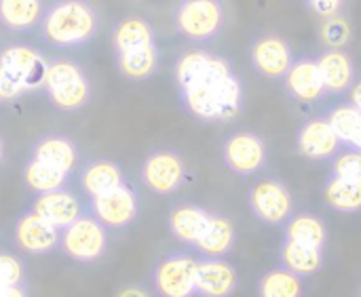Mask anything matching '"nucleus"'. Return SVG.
Returning a JSON list of instances; mask_svg holds the SVG:
<instances>
[{"label":"nucleus","instance_id":"32","mask_svg":"<svg viewBox=\"0 0 361 297\" xmlns=\"http://www.w3.org/2000/svg\"><path fill=\"white\" fill-rule=\"evenodd\" d=\"M319 38L326 49H347L353 38V27L343 13L324 17L319 25Z\"/></svg>","mask_w":361,"mask_h":297},{"label":"nucleus","instance_id":"21","mask_svg":"<svg viewBox=\"0 0 361 297\" xmlns=\"http://www.w3.org/2000/svg\"><path fill=\"white\" fill-rule=\"evenodd\" d=\"M44 15L42 0H0V23L17 34L32 32Z\"/></svg>","mask_w":361,"mask_h":297},{"label":"nucleus","instance_id":"39","mask_svg":"<svg viewBox=\"0 0 361 297\" xmlns=\"http://www.w3.org/2000/svg\"><path fill=\"white\" fill-rule=\"evenodd\" d=\"M4 163V137H2V133H0V165Z\"/></svg>","mask_w":361,"mask_h":297},{"label":"nucleus","instance_id":"19","mask_svg":"<svg viewBox=\"0 0 361 297\" xmlns=\"http://www.w3.org/2000/svg\"><path fill=\"white\" fill-rule=\"evenodd\" d=\"M209 217H212V213L205 207L195 205V203H182L171 209V213L167 217V226L176 241L195 247L197 241L201 239V234L205 232Z\"/></svg>","mask_w":361,"mask_h":297},{"label":"nucleus","instance_id":"38","mask_svg":"<svg viewBox=\"0 0 361 297\" xmlns=\"http://www.w3.org/2000/svg\"><path fill=\"white\" fill-rule=\"evenodd\" d=\"M351 103L361 110V80H355L353 87H351Z\"/></svg>","mask_w":361,"mask_h":297},{"label":"nucleus","instance_id":"37","mask_svg":"<svg viewBox=\"0 0 361 297\" xmlns=\"http://www.w3.org/2000/svg\"><path fill=\"white\" fill-rule=\"evenodd\" d=\"M0 297H27V291H25V285L0 287Z\"/></svg>","mask_w":361,"mask_h":297},{"label":"nucleus","instance_id":"22","mask_svg":"<svg viewBox=\"0 0 361 297\" xmlns=\"http://www.w3.org/2000/svg\"><path fill=\"white\" fill-rule=\"evenodd\" d=\"M235 226L228 217L212 213L209 224L205 228V232L201 234V239L197 241L195 249L205 255V258H224L233 251L235 247Z\"/></svg>","mask_w":361,"mask_h":297},{"label":"nucleus","instance_id":"28","mask_svg":"<svg viewBox=\"0 0 361 297\" xmlns=\"http://www.w3.org/2000/svg\"><path fill=\"white\" fill-rule=\"evenodd\" d=\"M283 228H286V239L315 249H326L328 228L322 217L313 213H296L286 222Z\"/></svg>","mask_w":361,"mask_h":297},{"label":"nucleus","instance_id":"17","mask_svg":"<svg viewBox=\"0 0 361 297\" xmlns=\"http://www.w3.org/2000/svg\"><path fill=\"white\" fill-rule=\"evenodd\" d=\"M239 274L224 258L199 260L197 293L203 297H231L237 291Z\"/></svg>","mask_w":361,"mask_h":297},{"label":"nucleus","instance_id":"13","mask_svg":"<svg viewBox=\"0 0 361 297\" xmlns=\"http://www.w3.org/2000/svg\"><path fill=\"white\" fill-rule=\"evenodd\" d=\"M343 146L328 116L309 118L296 133V148L309 160H332Z\"/></svg>","mask_w":361,"mask_h":297},{"label":"nucleus","instance_id":"40","mask_svg":"<svg viewBox=\"0 0 361 297\" xmlns=\"http://www.w3.org/2000/svg\"><path fill=\"white\" fill-rule=\"evenodd\" d=\"M4 103V97H2V91H0V106Z\"/></svg>","mask_w":361,"mask_h":297},{"label":"nucleus","instance_id":"14","mask_svg":"<svg viewBox=\"0 0 361 297\" xmlns=\"http://www.w3.org/2000/svg\"><path fill=\"white\" fill-rule=\"evenodd\" d=\"M15 243L23 253L30 255H44L59 247L61 230H57L53 224L42 220L36 211H25L17 224H15Z\"/></svg>","mask_w":361,"mask_h":297},{"label":"nucleus","instance_id":"25","mask_svg":"<svg viewBox=\"0 0 361 297\" xmlns=\"http://www.w3.org/2000/svg\"><path fill=\"white\" fill-rule=\"evenodd\" d=\"M116 65L118 72L129 78V80H148L159 72L161 65V53L157 44H148V46H140L133 51H125V53H116Z\"/></svg>","mask_w":361,"mask_h":297},{"label":"nucleus","instance_id":"31","mask_svg":"<svg viewBox=\"0 0 361 297\" xmlns=\"http://www.w3.org/2000/svg\"><path fill=\"white\" fill-rule=\"evenodd\" d=\"M328 120L345 146L355 144L357 135L361 133V110H357L351 101L334 106L328 114Z\"/></svg>","mask_w":361,"mask_h":297},{"label":"nucleus","instance_id":"8","mask_svg":"<svg viewBox=\"0 0 361 297\" xmlns=\"http://www.w3.org/2000/svg\"><path fill=\"white\" fill-rule=\"evenodd\" d=\"M197 258L188 253H171L154 266L152 285L161 297H192L197 296Z\"/></svg>","mask_w":361,"mask_h":297},{"label":"nucleus","instance_id":"24","mask_svg":"<svg viewBox=\"0 0 361 297\" xmlns=\"http://www.w3.org/2000/svg\"><path fill=\"white\" fill-rule=\"evenodd\" d=\"M148 44H157V32H154L152 23L146 21L144 17H135V15L125 17L112 30L114 55L125 53V51H133L140 46H148Z\"/></svg>","mask_w":361,"mask_h":297},{"label":"nucleus","instance_id":"5","mask_svg":"<svg viewBox=\"0 0 361 297\" xmlns=\"http://www.w3.org/2000/svg\"><path fill=\"white\" fill-rule=\"evenodd\" d=\"M226 23L222 0H180L173 8L176 32L190 42L214 40Z\"/></svg>","mask_w":361,"mask_h":297},{"label":"nucleus","instance_id":"4","mask_svg":"<svg viewBox=\"0 0 361 297\" xmlns=\"http://www.w3.org/2000/svg\"><path fill=\"white\" fill-rule=\"evenodd\" d=\"M51 103L63 112H78L91 99V82L87 72L70 59L49 61L44 87Z\"/></svg>","mask_w":361,"mask_h":297},{"label":"nucleus","instance_id":"27","mask_svg":"<svg viewBox=\"0 0 361 297\" xmlns=\"http://www.w3.org/2000/svg\"><path fill=\"white\" fill-rule=\"evenodd\" d=\"M281 266L298 274L300 279L313 277L324 266V249H315V247L300 245V243L286 239L281 247Z\"/></svg>","mask_w":361,"mask_h":297},{"label":"nucleus","instance_id":"41","mask_svg":"<svg viewBox=\"0 0 361 297\" xmlns=\"http://www.w3.org/2000/svg\"><path fill=\"white\" fill-rule=\"evenodd\" d=\"M360 297H361V287H360Z\"/></svg>","mask_w":361,"mask_h":297},{"label":"nucleus","instance_id":"3","mask_svg":"<svg viewBox=\"0 0 361 297\" xmlns=\"http://www.w3.org/2000/svg\"><path fill=\"white\" fill-rule=\"evenodd\" d=\"M49 59L32 44L11 42L0 49V91L4 101L44 87Z\"/></svg>","mask_w":361,"mask_h":297},{"label":"nucleus","instance_id":"9","mask_svg":"<svg viewBox=\"0 0 361 297\" xmlns=\"http://www.w3.org/2000/svg\"><path fill=\"white\" fill-rule=\"evenodd\" d=\"M142 182L150 192L159 196H169L178 192L186 182L184 158L169 148H159L150 152L142 165Z\"/></svg>","mask_w":361,"mask_h":297},{"label":"nucleus","instance_id":"1","mask_svg":"<svg viewBox=\"0 0 361 297\" xmlns=\"http://www.w3.org/2000/svg\"><path fill=\"white\" fill-rule=\"evenodd\" d=\"M186 112L203 122H231L243 110V84L228 59L207 51H186L173 68Z\"/></svg>","mask_w":361,"mask_h":297},{"label":"nucleus","instance_id":"6","mask_svg":"<svg viewBox=\"0 0 361 297\" xmlns=\"http://www.w3.org/2000/svg\"><path fill=\"white\" fill-rule=\"evenodd\" d=\"M250 211L264 226H286L294 215V198L288 186L275 177H260L247 192Z\"/></svg>","mask_w":361,"mask_h":297},{"label":"nucleus","instance_id":"29","mask_svg":"<svg viewBox=\"0 0 361 297\" xmlns=\"http://www.w3.org/2000/svg\"><path fill=\"white\" fill-rule=\"evenodd\" d=\"M23 182L25 186L36 192V194H44V192H53L59 188H66L70 182V173H63L47 163H40L36 158H30L25 169H23Z\"/></svg>","mask_w":361,"mask_h":297},{"label":"nucleus","instance_id":"16","mask_svg":"<svg viewBox=\"0 0 361 297\" xmlns=\"http://www.w3.org/2000/svg\"><path fill=\"white\" fill-rule=\"evenodd\" d=\"M32 211H36L57 230H66L72 222H76L82 215V205L78 196L72 194L68 188H59L53 192L38 194L32 203Z\"/></svg>","mask_w":361,"mask_h":297},{"label":"nucleus","instance_id":"35","mask_svg":"<svg viewBox=\"0 0 361 297\" xmlns=\"http://www.w3.org/2000/svg\"><path fill=\"white\" fill-rule=\"evenodd\" d=\"M307 8L313 15L324 17H332V15H341L347 6V0H305Z\"/></svg>","mask_w":361,"mask_h":297},{"label":"nucleus","instance_id":"18","mask_svg":"<svg viewBox=\"0 0 361 297\" xmlns=\"http://www.w3.org/2000/svg\"><path fill=\"white\" fill-rule=\"evenodd\" d=\"M322 80L328 95H343L355 82V65L345 49H324L317 57Z\"/></svg>","mask_w":361,"mask_h":297},{"label":"nucleus","instance_id":"30","mask_svg":"<svg viewBox=\"0 0 361 297\" xmlns=\"http://www.w3.org/2000/svg\"><path fill=\"white\" fill-rule=\"evenodd\" d=\"M260 297H302V279L283 266H275L262 274L258 285Z\"/></svg>","mask_w":361,"mask_h":297},{"label":"nucleus","instance_id":"33","mask_svg":"<svg viewBox=\"0 0 361 297\" xmlns=\"http://www.w3.org/2000/svg\"><path fill=\"white\" fill-rule=\"evenodd\" d=\"M332 175L361 184V150L351 146L341 148L332 158Z\"/></svg>","mask_w":361,"mask_h":297},{"label":"nucleus","instance_id":"11","mask_svg":"<svg viewBox=\"0 0 361 297\" xmlns=\"http://www.w3.org/2000/svg\"><path fill=\"white\" fill-rule=\"evenodd\" d=\"M89 211L95 220H99L106 228H127L137 217V194L125 182L118 188H112L104 194L89 198Z\"/></svg>","mask_w":361,"mask_h":297},{"label":"nucleus","instance_id":"20","mask_svg":"<svg viewBox=\"0 0 361 297\" xmlns=\"http://www.w3.org/2000/svg\"><path fill=\"white\" fill-rule=\"evenodd\" d=\"M32 158L47 163L63 173H72L78 165V150L63 135H44L32 146Z\"/></svg>","mask_w":361,"mask_h":297},{"label":"nucleus","instance_id":"23","mask_svg":"<svg viewBox=\"0 0 361 297\" xmlns=\"http://www.w3.org/2000/svg\"><path fill=\"white\" fill-rule=\"evenodd\" d=\"M121 184H125V173L121 165L106 158L91 160L80 171V186L89 194V198L104 194L112 188H118Z\"/></svg>","mask_w":361,"mask_h":297},{"label":"nucleus","instance_id":"12","mask_svg":"<svg viewBox=\"0 0 361 297\" xmlns=\"http://www.w3.org/2000/svg\"><path fill=\"white\" fill-rule=\"evenodd\" d=\"M250 63L258 76L281 80L294 63V51L283 36L262 34L250 44Z\"/></svg>","mask_w":361,"mask_h":297},{"label":"nucleus","instance_id":"15","mask_svg":"<svg viewBox=\"0 0 361 297\" xmlns=\"http://www.w3.org/2000/svg\"><path fill=\"white\" fill-rule=\"evenodd\" d=\"M283 87H286V93L294 101H300V103H315L328 95L317 59L313 57L294 59L288 74L283 76Z\"/></svg>","mask_w":361,"mask_h":297},{"label":"nucleus","instance_id":"26","mask_svg":"<svg viewBox=\"0 0 361 297\" xmlns=\"http://www.w3.org/2000/svg\"><path fill=\"white\" fill-rule=\"evenodd\" d=\"M324 203L334 213H357L361 211V184L330 173V177L324 184Z\"/></svg>","mask_w":361,"mask_h":297},{"label":"nucleus","instance_id":"2","mask_svg":"<svg viewBox=\"0 0 361 297\" xmlns=\"http://www.w3.org/2000/svg\"><path fill=\"white\" fill-rule=\"evenodd\" d=\"M102 19L89 0H53L44 6L40 36L53 49H76L93 40Z\"/></svg>","mask_w":361,"mask_h":297},{"label":"nucleus","instance_id":"34","mask_svg":"<svg viewBox=\"0 0 361 297\" xmlns=\"http://www.w3.org/2000/svg\"><path fill=\"white\" fill-rule=\"evenodd\" d=\"M25 268L19 258L13 253H0V287H15L23 285Z\"/></svg>","mask_w":361,"mask_h":297},{"label":"nucleus","instance_id":"36","mask_svg":"<svg viewBox=\"0 0 361 297\" xmlns=\"http://www.w3.org/2000/svg\"><path fill=\"white\" fill-rule=\"evenodd\" d=\"M116 297H148V293L137 285H125L116 291Z\"/></svg>","mask_w":361,"mask_h":297},{"label":"nucleus","instance_id":"10","mask_svg":"<svg viewBox=\"0 0 361 297\" xmlns=\"http://www.w3.org/2000/svg\"><path fill=\"white\" fill-rule=\"evenodd\" d=\"M222 160L235 175H256L267 165V144L254 131H237L222 146Z\"/></svg>","mask_w":361,"mask_h":297},{"label":"nucleus","instance_id":"7","mask_svg":"<svg viewBox=\"0 0 361 297\" xmlns=\"http://www.w3.org/2000/svg\"><path fill=\"white\" fill-rule=\"evenodd\" d=\"M61 251L80 264H91L104 258L108 249V234L106 226L95 220L91 213H82L76 222H72L66 230H61L59 241Z\"/></svg>","mask_w":361,"mask_h":297}]
</instances>
